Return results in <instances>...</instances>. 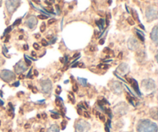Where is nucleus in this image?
<instances>
[{"mask_svg": "<svg viewBox=\"0 0 158 132\" xmlns=\"http://www.w3.org/2000/svg\"><path fill=\"white\" fill-rule=\"evenodd\" d=\"M33 48L35 49H37V50H39V46L38 43H34V44H33Z\"/></svg>", "mask_w": 158, "mask_h": 132, "instance_id": "1a4fd4ad", "label": "nucleus"}, {"mask_svg": "<svg viewBox=\"0 0 158 132\" xmlns=\"http://www.w3.org/2000/svg\"><path fill=\"white\" fill-rule=\"evenodd\" d=\"M0 125H1V121H0Z\"/></svg>", "mask_w": 158, "mask_h": 132, "instance_id": "603ef678", "label": "nucleus"}, {"mask_svg": "<svg viewBox=\"0 0 158 132\" xmlns=\"http://www.w3.org/2000/svg\"><path fill=\"white\" fill-rule=\"evenodd\" d=\"M23 49H24V50H28V49H29V46H28V45H24V46H23Z\"/></svg>", "mask_w": 158, "mask_h": 132, "instance_id": "cd10ccee", "label": "nucleus"}, {"mask_svg": "<svg viewBox=\"0 0 158 132\" xmlns=\"http://www.w3.org/2000/svg\"><path fill=\"white\" fill-rule=\"evenodd\" d=\"M33 74H34V76H37L39 75V72L36 70V69H34V71H33Z\"/></svg>", "mask_w": 158, "mask_h": 132, "instance_id": "393cba45", "label": "nucleus"}, {"mask_svg": "<svg viewBox=\"0 0 158 132\" xmlns=\"http://www.w3.org/2000/svg\"><path fill=\"white\" fill-rule=\"evenodd\" d=\"M10 30H11V27H9V28H8V29H7L6 30V32H5V34H6L7 33H8V32L10 31Z\"/></svg>", "mask_w": 158, "mask_h": 132, "instance_id": "473e14b6", "label": "nucleus"}, {"mask_svg": "<svg viewBox=\"0 0 158 132\" xmlns=\"http://www.w3.org/2000/svg\"><path fill=\"white\" fill-rule=\"evenodd\" d=\"M21 22V19H17V20L16 21V22H14V26H18L19 24H20Z\"/></svg>", "mask_w": 158, "mask_h": 132, "instance_id": "9b49d317", "label": "nucleus"}, {"mask_svg": "<svg viewBox=\"0 0 158 132\" xmlns=\"http://www.w3.org/2000/svg\"><path fill=\"white\" fill-rule=\"evenodd\" d=\"M137 36H138V38L140 39V40H141V41L144 40V37H143V36H141V35H140V34H139V33H137Z\"/></svg>", "mask_w": 158, "mask_h": 132, "instance_id": "4be33fe9", "label": "nucleus"}, {"mask_svg": "<svg viewBox=\"0 0 158 132\" xmlns=\"http://www.w3.org/2000/svg\"><path fill=\"white\" fill-rule=\"evenodd\" d=\"M105 129H106V131L107 132H110V130H109V128H108V127H107V125L105 126Z\"/></svg>", "mask_w": 158, "mask_h": 132, "instance_id": "58836bf2", "label": "nucleus"}, {"mask_svg": "<svg viewBox=\"0 0 158 132\" xmlns=\"http://www.w3.org/2000/svg\"><path fill=\"white\" fill-rule=\"evenodd\" d=\"M83 115L84 117H86V118H90V114H89L87 111H84Z\"/></svg>", "mask_w": 158, "mask_h": 132, "instance_id": "0eeeda50", "label": "nucleus"}, {"mask_svg": "<svg viewBox=\"0 0 158 132\" xmlns=\"http://www.w3.org/2000/svg\"><path fill=\"white\" fill-rule=\"evenodd\" d=\"M72 90L74 92H77L78 90V87H77V84H74V85L72 86Z\"/></svg>", "mask_w": 158, "mask_h": 132, "instance_id": "ddd939ff", "label": "nucleus"}, {"mask_svg": "<svg viewBox=\"0 0 158 132\" xmlns=\"http://www.w3.org/2000/svg\"><path fill=\"white\" fill-rule=\"evenodd\" d=\"M77 67H79V68H83V67H85V65H84L83 63L80 62V63H79L77 64Z\"/></svg>", "mask_w": 158, "mask_h": 132, "instance_id": "9d476101", "label": "nucleus"}, {"mask_svg": "<svg viewBox=\"0 0 158 132\" xmlns=\"http://www.w3.org/2000/svg\"><path fill=\"white\" fill-rule=\"evenodd\" d=\"M60 92H61V88H60L59 86H58V88L56 90V93H57V94H60Z\"/></svg>", "mask_w": 158, "mask_h": 132, "instance_id": "dca6fc26", "label": "nucleus"}, {"mask_svg": "<svg viewBox=\"0 0 158 132\" xmlns=\"http://www.w3.org/2000/svg\"><path fill=\"white\" fill-rule=\"evenodd\" d=\"M39 19H47V16H43V15H39L38 16Z\"/></svg>", "mask_w": 158, "mask_h": 132, "instance_id": "4468645a", "label": "nucleus"}, {"mask_svg": "<svg viewBox=\"0 0 158 132\" xmlns=\"http://www.w3.org/2000/svg\"><path fill=\"white\" fill-rule=\"evenodd\" d=\"M98 67L101 68V69H108L109 67H110V66L104 65V64H99V65L98 66Z\"/></svg>", "mask_w": 158, "mask_h": 132, "instance_id": "39448f33", "label": "nucleus"}, {"mask_svg": "<svg viewBox=\"0 0 158 132\" xmlns=\"http://www.w3.org/2000/svg\"><path fill=\"white\" fill-rule=\"evenodd\" d=\"M46 30V24L43 22V23H42V25H41L40 26V31L41 33H43V32Z\"/></svg>", "mask_w": 158, "mask_h": 132, "instance_id": "20e7f679", "label": "nucleus"}, {"mask_svg": "<svg viewBox=\"0 0 158 132\" xmlns=\"http://www.w3.org/2000/svg\"><path fill=\"white\" fill-rule=\"evenodd\" d=\"M77 113H78V114H79V115H82V110H81V108H78V109H77Z\"/></svg>", "mask_w": 158, "mask_h": 132, "instance_id": "b1692460", "label": "nucleus"}, {"mask_svg": "<svg viewBox=\"0 0 158 132\" xmlns=\"http://www.w3.org/2000/svg\"><path fill=\"white\" fill-rule=\"evenodd\" d=\"M132 15H133V19H135V20H138V16H137V13H136L135 10H132Z\"/></svg>", "mask_w": 158, "mask_h": 132, "instance_id": "f257e3e1", "label": "nucleus"}, {"mask_svg": "<svg viewBox=\"0 0 158 132\" xmlns=\"http://www.w3.org/2000/svg\"><path fill=\"white\" fill-rule=\"evenodd\" d=\"M66 121H63V122L61 123V126H62V129H64L66 128Z\"/></svg>", "mask_w": 158, "mask_h": 132, "instance_id": "f8f14e48", "label": "nucleus"}, {"mask_svg": "<svg viewBox=\"0 0 158 132\" xmlns=\"http://www.w3.org/2000/svg\"><path fill=\"white\" fill-rule=\"evenodd\" d=\"M30 124H26L25 126H24V128H25L26 129H28V128H30Z\"/></svg>", "mask_w": 158, "mask_h": 132, "instance_id": "c756f323", "label": "nucleus"}, {"mask_svg": "<svg viewBox=\"0 0 158 132\" xmlns=\"http://www.w3.org/2000/svg\"><path fill=\"white\" fill-rule=\"evenodd\" d=\"M40 114H37V117H38V118H40Z\"/></svg>", "mask_w": 158, "mask_h": 132, "instance_id": "49530a36", "label": "nucleus"}, {"mask_svg": "<svg viewBox=\"0 0 158 132\" xmlns=\"http://www.w3.org/2000/svg\"><path fill=\"white\" fill-rule=\"evenodd\" d=\"M3 104H4V102H3V101H1V100H0V106H2V105H3Z\"/></svg>", "mask_w": 158, "mask_h": 132, "instance_id": "a19ab883", "label": "nucleus"}, {"mask_svg": "<svg viewBox=\"0 0 158 132\" xmlns=\"http://www.w3.org/2000/svg\"><path fill=\"white\" fill-rule=\"evenodd\" d=\"M46 38H47V40H51V39L52 38V36H51V35H48V36H46Z\"/></svg>", "mask_w": 158, "mask_h": 132, "instance_id": "f704fd0d", "label": "nucleus"}, {"mask_svg": "<svg viewBox=\"0 0 158 132\" xmlns=\"http://www.w3.org/2000/svg\"><path fill=\"white\" fill-rule=\"evenodd\" d=\"M60 76H61V75H59H59H57V76H55V77H54V81H55V82L58 81V80L60 78Z\"/></svg>", "mask_w": 158, "mask_h": 132, "instance_id": "5701e85b", "label": "nucleus"}, {"mask_svg": "<svg viewBox=\"0 0 158 132\" xmlns=\"http://www.w3.org/2000/svg\"><path fill=\"white\" fill-rule=\"evenodd\" d=\"M41 117H42L43 119H46V117H47V114H45V113H43V114L41 115Z\"/></svg>", "mask_w": 158, "mask_h": 132, "instance_id": "a878e982", "label": "nucleus"}, {"mask_svg": "<svg viewBox=\"0 0 158 132\" xmlns=\"http://www.w3.org/2000/svg\"><path fill=\"white\" fill-rule=\"evenodd\" d=\"M32 85H29V88L32 89Z\"/></svg>", "mask_w": 158, "mask_h": 132, "instance_id": "de8ad7c7", "label": "nucleus"}, {"mask_svg": "<svg viewBox=\"0 0 158 132\" xmlns=\"http://www.w3.org/2000/svg\"><path fill=\"white\" fill-rule=\"evenodd\" d=\"M59 60L61 61V63H64V62H63V58H60L59 59Z\"/></svg>", "mask_w": 158, "mask_h": 132, "instance_id": "c03bdc74", "label": "nucleus"}, {"mask_svg": "<svg viewBox=\"0 0 158 132\" xmlns=\"http://www.w3.org/2000/svg\"><path fill=\"white\" fill-rule=\"evenodd\" d=\"M90 50L91 52H94L95 50H96V47H93V46H91V47H90Z\"/></svg>", "mask_w": 158, "mask_h": 132, "instance_id": "aec40b11", "label": "nucleus"}, {"mask_svg": "<svg viewBox=\"0 0 158 132\" xmlns=\"http://www.w3.org/2000/svg\"><path fill=\"white\" fill-rule=\"evenodd\" d=\"M45 131V129L44 128H41L40 131H39V132H44Z\"/></svg>", "mask_w": 158, "mask_h": 132, "instance_id": "37998d69", "label": "nucleus"}, {"mask_svg": "<svg viewBox=\"0 0 158 132\" xmlns=\"http://www.w3.org/2000/svg\"><path fill=\"white\" fill-rule=\"evenodd\" d=\"M41 43H42V45H43V47H46L48 45L47 41L46 40H44V39H43V40H41Z\"/></svg>", "mask_w": 158, "mask_h": 132, "instance_id": "6e6552de", "label": "nucleus"}, {"mask_svg": "<svg viewBox=\"0 0 158 132\" xmlns=\"http://www.w3.org/2000/svg\"><path fill=\"white\" fill-rule=\"evenodd\" d=\"M32 92H33L34 94H36V93L38 92V90H37V88H35V87H34V88H32Z\"/></svg>", "mask_w": 158, "mask_h": 132, "instance_id": "6ab92c4d", "label": "nucleus"}, {"mask_svg": "<svg viewBox=\"0 0 158 132\" xmlns=\"http://www.w3.org/2000/svg\"><path fill=\"white\" fill-rule=\"evenodd\" d=\"M32 56H36V53L35 51H32Z\"/></svg>", "mask_w": 158, "mask_h": 132, "instance_id": "e433bc0d", "label": "nucleus"}, {"mask_svg": "<svg viewBox=\"0 0 158 132\" xmlns=\"http://www.w3.org/2000/svg\"><path fill=\"white\" fill-rule=\"evenodd\" d=\"M35 3H36V4H39V2H40V1L39 0H32Z\"/></svg>", "mask_w": 158, "mask_h": 132, "instance_id": "72a5a7b5", "label": "nucleus"}, {"mask_svg": "<svg viewBox=\"0 0 158 132\" xmlns=\"http://www.w3.org/2000/svg\"><path fill=\"white\" fill-rule=\"evenodd\" d=\"M51 117H52V118H53V119H58L59 117V115H58V114H52V115H51Z\"/></svg>", "mask_w": 158, "mask_h": 132, "instance_id": "f3484780", "label": "nucleus"}, {"mask_svg": "<svg viewBox=\"0 0 158 132\" xmlns=\"http://www.w3.org/2000/svg\"><path fill=\"white\" fill-rule=\"evenodd\" d=\"M99 44H103L104 43V40H103V39H102V40H99Z\"/></svg>", "mask_w": 158, "mask_h": 132, "instance_id": "c9c22d12", "label": "nucleus"}, {"mask_svg": "<svg viewBox=\"0 0 158 132\" xmlns=\"http://www.w3.org/2000/svg\"><path fill=\"white\" fill-rule=\"evenodd\" d=\"M55 21H56V19H50V20L48 21V24L49 25L52 24L53 22H55Z\"/></svg>", "mask_w": 158, "mask_h": 132, "instance_id": "2eb2a0df", "label": "nucleus"}, {"mask_svg": "<svg viewBox=\"0 0 158 132\" xmlns=\"http://www.w3.org/2000/svg\"><path fill=\"white\" fill-rule=\"evenodd\" d=\"M126 80L127 81H128L129 83H132V81H133V80H132V79L130 78V77H127V76H126Z\"/></svg>", "mask_w": 158, "mask_h": 132, "instance_id": "bb28decb", "label": "nucleus"}, {"mask_svg": "<svg viewBox=\"0 0 158 132\" xmlns=\"http://www.w3.org/2000/svg\"><path fill=\"white\" fill-rule=\"evenodd\" d=\"M0 96H2V92L0 90Z\"/></svg>", "mask_w": 158, "mask_h": 132, "instance_id": "09e8293b", "label": "nucleus"}, {"mask_svg": "<svg viewBox=\"0 0 158 132\" xmlns=\"http://www.w3.org/2000/svg\"><path fill=\"white\" fill-rule=\"evenodd\" d=\"M127 22H128L129 24L131 25V26H133V25L135 24V22H134V20H133V19L132 18H130H130L127 19Z\"/></svg>", "mask_w": 158, "mask_h": 132, "instance_id": "7ed1b4c3", "label": "nucleus"}, {"mask_svg": "<svg viewBox=\"0 0 158 132\" xmlns=\"http://www.w3.org/2000/svg\"><path fill=\"white\" fill-rule=\"evenodd\" d=\"M118 58H119V59H122L123 58V53H119Z\"/></svg>", "mask_w": 158, "mask_h": 132, "instance_id": "2f4dec72", "label": "nucleus"}, {"mask_svg": "<svg viewBox=\"0 0 158 132\" xmlns=\"http://www.w3.org/2000/svg\"><path fill=\"white\" fill-rule=\"evenodd\" d=\"M46 9L48 10V11H50V13H52V12H53V9H52V8H50V7H47V8H46Z\"/></svg>", "mask_w": 158, "mask_h": 132, "instance_id": "c85d7f7f", "label": "nucleus"}, {"mask_svg": "<svg viewBox=\"0 0 158 132\" xmlns=\"http://www.w3.org/2000/svg\"><path fill=\"white\" fill-rule=\"evenodd\" d=\"M35 37H36V39H39L40 37V35L39 34H36V35H35Z\"/></svg>", "mask_w": 158, "mask_h": 132, "instance_id": "4c0bfd02", "label": "nucleus"}, {"mask_svg": "<svg viewBox=\"0 0 158 132\" xmlns=\"http://www.w3.org/2000/svg\"><path fill=\"white\" fill-rule=\"evenodd\" d=\"M110 49H109L108 47H106V48L104 49L103 53H110Z\"/></svg>", "mask_w": 158, "mask_h": 132, "instance_id": "a211bd4d", "label": "nucleus"}, {"mask_svg": "<svg viewBox=\"0 0 158 132\" xmlns=\"http://www.w3.org/2000/svg\"><path fill=\"white\" fill-rule=\"evenodd\" d=\"M79 53H75L74 56H73V58H76V57H77V56H79Z\"/></svg>", "mask_w": 158, "mask_h": 132, "instance_id": "ea45409f", "label": "nucleus"}, {"mask_svg": "<svg viewBox=\"0 0 158 132\" xmlns=\"http://www.w3.org/2000/svg\"><path fill=\"white\" fill-rule=\"evenodd\" d=\"M25 60H26V63H27V65H29V66L31 65V61L28 60L26 58H25Z\"/></svg>", "mask_w": 158, "mask_h": 132, "instance_id": "7c9ffc66", "label": "nucleus"}, {"mask_svg": "<svg viewBox=\"0 0 158 132\" xmlns=\"http://www.w3.org/2000/svg\"><path fill=\"white\" fill-rule=\"evenodd\" d=\"M45 2L46 3V4L48 5H50V6H51V2H50L49 1H45Z\"/></svg>", "mask_w": 158, "mask_h": 132, "instance_id": "79ce46f5", "label": "nucleus"}, {"mask_svg": "<svg viewBox=\"0 0 158 132\" xmlns=\"http://www.w3.org/2000/svg\"><path fill=\"white\" fill-rule=\"evenodd\" d=\"M24 78H25V75H24V74H20V75L19 76V80H23Z\"/></svg>", "mask_w": 158, "mask_h": 132, "instance_id": "412c9836", "label": "nucleus"}, {"mask_svg": "<svg viewBox=\"0 0 158 132\" xmlns=\"http://www.w3.org/2000/svg\"><path fill=\"white\" fill-rule=\"evenodd\" d=\"M50 1H51V2H53V1H55V0H50Z\"/></svg>", "mask_w": 158, "mask_h": 132, "instance_id": "8fccbe9b", "label": "nucleus"}, {"mask_svg": "<svg viewBox=\"0 0 158 132\" xmlns=\"http://www.w3.org/2000/svg\"><path fill=\"white\" fill-rule=\"evenodd\" d=\"M56 104H57V106H58V107H59V108H63V104H62V102L60 101H59V99L57 98V100H56Z\"/></svg>", "mask_w": 158, "mask_h": 132, "instance_id": "f03ea898", "label": "nucleus"}, {"mask_svg": "<svg viewBox=\"0 0 158 132\" xmlns=\"http://www.w3.org/2000/svg\"><path fill=\"white\" fill-rule=\"evenodd\" d=\"M9 132H12V131L11 130H10V131H9Z\"/></svg>", "mask_w": 158, "mask_h": 132, "instance_id": "3c124183", "label": "nucleus"}, {"mask_svg": "<svg viewBox=\"0 0 158 132\" xmlns=\"http://www.w3.org/2000/svg\"><path fill=\"white\" fill-rule=\"evenodd\" d=\"M98 116H99V119H100V120H101L102 121H103V122H105V121H106V118H105V116H104L103 114H99V115H98Z\"/></svg>", "mask_w": 158, "mask_h": 132, "instance_id": "423d86ee", "label": "nucleus"}, {"mask_svg": "<svg viewBox=\"0 0 158 132\" xmlns=\"http://www.w3.org/2000/svg\"><path fill=\"white\" fill-rule=\"evenodd\" d=\"M19 39V40H22V39H23V36H20Z\"/></svg>", "mask_w": 158, "mask_h": 132, "instance_id": "a18cd8bd", "label": "nucleus"}]
</instances>
